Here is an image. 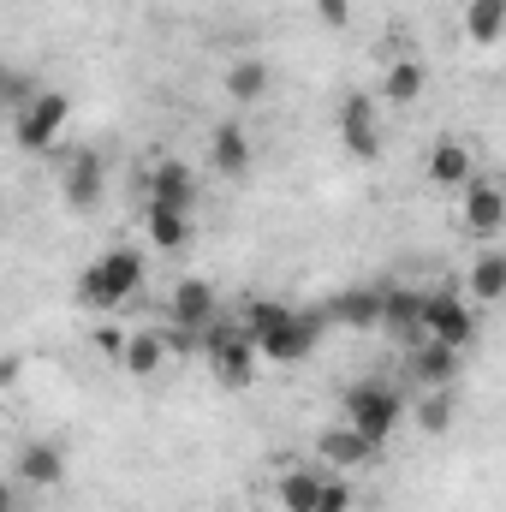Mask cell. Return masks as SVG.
Returning a JSON list of instances; mask_svg holds the SVG:
<instances>
[{
  "label": "cell",
  "mask_w": 506,
  "mask_h": 512,
  "mask_svg": "<svg viewBox=\"0 0 506 512\" xmlns=\"http://www.w3.org/2000/svg\"><path fill=\"white\" fill-rule=\"evenodd\" d=\"M191 215H179V209H155V203H143V239L155 245V251H185L191 245Z\"/></svg>",
  "instance_id": "obj_21"
},
{
  "label": "cell",
  "mask_w": 506,
  "mask_h": 512,
  "mask_svg": "<svg viewBox=\"0 0 506 512\" xmlns=\"http://www.w3.org/2000/svg\"><path fill=\"white\" fill-rule=\"evenodd\" d=\"M316 512H352V489L328 477V489H322V501H316Z\"/></svg>",
  "instance_id": "obj_29"
},
{
  "label": "cell",
  "mask_w": 506,
  "mask_h": 512,
  "mask_svg": "<svg viewBox=\"0 0 506 512\" xmlns=\"http://www.w3.org/2000/svg\"><path fill=\"white\" fill-rule=\"evenodd\" d=\"M423 90H429V66H423V60H411V54H405V60H393V66L381 72V102H387V108H411Z\"/></svg>",
  "instance_id": "obj_19"
},
{
  "label": "cell",
  "mask_w": 506,
  "mask_h": 512,
  "mask_svg": "<svg viewBox=\"0 0 506 512\" xmlns=\"http://www.w3.org/2000/svg\"><path fill=\"white\" fill-rule=\"evenodd\" d=\"M381 447L364 435V429H352V423H340V429H322L316 435V459L322 465H334V471H352V465H364V459H376Z\"/></svg>",
  "instance_id": "obj_14"
},
{
  "label": "cell",
  "mask_w": 506,
  "mask_h": 512,
  "mask_svg": "<svg viewBox=\"0 0 506 512\" xmlns=\"http://www.w3.org/2000/svg\"><path fill=\"white\" fill-rule=\"evenodd\" d=\"M18 483L24 489H60L66 483V447H54V441H30V447H18Z\"/></svg>",
  "instance_id": "obj_13"
},
{
  "label": "cell",
  "mask_w": 506,
  "mask_h": 512,
  "mask_svg": "<svg viewBox=\"0 0 506 512\" xmlns=\"http://www.w3.org/2000/svg\"><path fill=\"white\" fill-rule=\"evenodd\" d=\"M167 316H173L179 328H197V334H203V328L215 322V286H209V280H197V274H191V280H179V286L167 292Z\"/></svg>",
  "instance_id": "obj_15"
},
{
  "label": "cell",
  "mask_w": 506,
  "mask_h": 512,
  "mask_svg": "<svg viewBox=\"0 0 506 512\" xmlns=\"http://www.w3.org/2000/svg\"><path fill=\"white\" fill-rule=\"evenodd\" d=\"M66 120H72V96H66V90H42L24 114H12V143H18L24 155H48L54 137L66 131Z\"/></svg>",
  "instance_id": "obj_5"
},
{
  "label": "cell",
  "mask_w": 506,
  "mask_h": 512,
  "mask_svg": "<svg viewBox=\"0 0 506 512\" xmlns=\"http://www.w3.org/2000/svg\"><path fill=\"white\" fill-rule=\"evenodd\" d=\"M316 18L328 30H340V24H352V0H316Z\"/></svg>",
  "instance_id": "obj_28"
},
{
  "label": "cell",
  "mask_w": 506,
  "mask_h": 512,
  "mask_svg": "<svg viewBox=\"0 0 506 512\" xmlns=\"http://www.w3.org/2000/svg\"><path fill=\"white\" fill-rule=\"evenodd\" d=\"M411 376L423 382V393H429V387H453V376H459V352L441 346V340H417V352H411Z\"/></svg>",
  "instance_id": "obj_20"
},
{
  "label": "cell",
  "mask_w": 506,
  "mask_h": 512,
  "mask_svg": "<svg viewBox=\"0 0 506 512\" xmlns=\"http://www.w3.org/2000/svg\"><path fill=\"white\" fill-rule=\"evenodd\" d=\"M465 292H471L477 310H483V304H506V251L471 256V268H465Z\"/></svg>",
  "instance_id": "obj_18"
},
{
  "label": "cell",
  "mask_w": 506,
  "mask_h": 512,
  "mask_svg": "<svg viewBox=\"0 0 506 512\" xmlns=\"http://www.w3.org/2000/svg\"><path fill=\"white\" fill-rule=\"evenodd\" d=\"M197 173H191V161H173V155H161L155 167H149V179H143V203H155V209H179V215H191L197 209Z\"/></svg>",
  "instance_id": "obj_8"
},
{
  "label": "cell",
  "mask_w": 506,
  "mask_h": 512,
  "mask_svg": "<svg viewBox=\"0 0 506 512\" xmlns=\"http://www.w3.org/2000/svg\"><path fill=\"white\" fill-rule=\"evenodd\" d=\"M417 304H423V292H387V322L381 328H399V334H411L417 340Z\"/></svg>",
  "instance_id": "obj_26"
},
{
  "label": "cell",
  "mask_w": 506,
  "mask_h": 512,
  "mask_svg": "<svg viewBox=\"0 0 506 512\" xmlns=\"http://www.w3.org/2000/svg\"><path fill=\"white\" fill-rule=\"evenodd\" d=\"M417 423H423V435H447L453 429V387H429L417 399Z\"/></svg>",
  "instance_id": "obj_25"
},
{
  "label": "cell",
  "mask_w": 506,
  "mask_h": 512,
  "mask_svg": "<svg viewBox=\"0 0 506 512\" xmlns=\"http://www.w3.org/2000/svg\"><path fill=\"white\" fill-rule=\"evenodd\" d=\"M251 340L268 364H304L322 334H328V310H298V304H274V298H256L251 304Z\"/></svg>",
  "instance_id": "obj_1"
},
{
  "label": "cell",
  "mask_w": 506,
  "mask_h": 512,
  "mask_svg": "<svg viewBox=\"0 0 506 512\" xmlns=\"http://www.w3.org/2000/svg\"><path fill=\"white\" fill-rule=\"evenodd\" d=\"M328 322H340V328H381L387 322V292H340V298H328Z\"/></svg>",
  "instance_id": "obj_17"
},
{
  "label": "cell",
  "mask_w": 506,
  "mask_h": 512,
  "mask_svg": "<svg viewBox=\"0 0 506 512\" xmlns=\"http://www.w3.org/2000/svg\"><path fill=\"white\" fill-rule=\"evenodd\" d=\"M173 352H167V334H131L126 340V358H120V370L126 376H137V382H149L161 364H167Z\"/></svg>",
  "instance_id": "obj_23"
},
{
  "label": "cell",
  "mask_w": 506,
  "mask_h": 512,
  "mask_svg": "<svg viewBox=\"0 0 506 512\" xmlns=\"http://www.w3.org/2000/svg\"><path fill=\"white\" fill-rule=\"evenodd\" d=\"M36 96H42V90H36V84H30L24 72H12V78H6V114H24V108H30Z\"/></svg>",
  "instance_id": "obj_27"
},
{
  "label": "cell",
  "mask_w": 506,
  "mask_h": 512,
  "mask_svg": "<svg viewBox=\"0 0 506 512\" xmlns=\"http://www.w3.org/2000/svg\"><path fill=\"white\" fill-rule=\"evenodd\" d=\"M102 191H108V161H102L96 149H78V155L60 167V197H66V209H72V215H90V209L102 203Z\"/></svg>",
  "instance_id": "obj_9"
},
{
  "label": "cell",
  "mask_w": 506,
  "mask_h": 512,
  "mask_svg": "<svg viewBox=\"0 0 506 512\" xmlns=\"http://www.w3.org/2000/svg\"><path fill=\"white\" fill-rule=\"evenodd\" d=\"M221 84H227V96H233L239 108H256V102L268 96V60H256V54H245V60H233Z\"/></svg>",
  "instance_id": "obj_22"
},
{
  "label": "cell",
  "mask_w": 506,
  "mask_h": 512,
  "mask_svg": "<svg viewBox=\"0 0 506 512\" xmlns=\"http://www.w3.org/2000/svg\"><path fill=\"white\" fill-rule=\"evenodd\" d=\"M137 286H143V251H137V245H114V251H102L84 268L78 304H84V310H120Z\"/></svg>",
  "instance_id": "obj_2"
},
{
  "label": "cell",
  "mask_w": 506,
  "mask_h": 512,
  "mask_svg": "<svg viewBox=\"0 0 506 512\" xmlns=\"http://www.w3.org/2000/svg\"><path fill=\"white\" fill-rule=\"evenodd\" d=\"M126 340H131V334H120V328H96V346H102V352H108L114 364L126 358Z\"/></svg>",
  "instance_id": "obj_30"
},
{
  "label": "cell",
  "mask_w": 506,
  "mask_h": 512,
  "mask_svg": "<svg viewBox=\"0 0 506 512\" xmlns=\"http://www.w3.org/2000/svg\"><path fill=\"white\" fill-rule=\"evenodd\" d=\"M501 30H506V0H465V36L477 48L501 42Z\"/></svg>",
  "instance_id": "obj_24"
},
{
  "label": "cell",
  "mask_w": 506,
  "mask_h": 512,
  "mask_svg": "<svg viewBox=\"0 0 506 512\" xmlns=\"http://www.w3.org/2000/svg\"><path fill=\"white\" fill-rule=\"evenodd\" d=\"M209 167L221 173V179H245L251 173V131L239 114H227L221 126L209 131Z\"/></svg>",
  "instance_id": "obj_11"
},
{
  "label": "cell",
  "mask_w": 506,
  "mask_h": 512,
  "mask_svg": "<svg viewBox=\"0 0 506 512\" xmlns=\"http://www.w3.org/2000/svg\"><path fill=\"white\" fill-rule=\"evenodd\" d=\"M399 417H405V399H399L387 382H352V387H346V423H352V429H364L376 447L393 441Z\"/></svg>",
  "instance_id": "obj_4"
},
{
  "label": "cell",
  "mask_w": 506,
  "mask_h": 512,
  "mask_svg": "<svg viewBox=\"0 0 506 512\" xmlns=\"http://www.w3.org/2000/svg\"><path fill=\"white\" fill-rule=\"evenodd\" d=\"M334 126L352 161H381V96H346Z\"/></svg>",
  "instance_id": "obj_7"
},
{
  "label": "cell",
  "mask_w": 506,
  "mask_h": 512,
  "mask_svg": "<svg viewBox=\"0 0 506 512\" xmlns=\"http://www.w3.org/2000/svg\"><path fill=\"white\" fill-rule=\"evenodd\" d=\"M203 358H209V370H215V382L221 387H251L256 382V340H251V328H215L209 340H203Z\"/></svg>",
  "instance_id": "obj_6"
},
{
  "label": "cell",
  "mask_w": 506,
  "mask_h": 512,
  "mask_svg": "<svg viewBox=\"0 0 506 512\" xmlns=\"http://www.w3.org/2000/svg\"><path fill=\"white\" fill-rule=\"evenodd\" d=\"M417 340H441V346L465 352L477 340V304H471V292H453V286L423 292V304H417Z\"/></svg>",
  "instance_id": "obj_3"
},
{
  "label": "cell",
  "mask_w": 506,
  "mask_h": 512,
  "mask_svg": "<svg viewBox=\"0 0 506 512\" xmlns=\"http://www.w3.org/2000/svg\"><path fill=\"white\" fill-rule=\"evenodd\" d=\"M429 185H447V191H465L471 179H477V155L459 143V137H441V143H429Z\"/></svg>",
  "instance_id": "obj_12"
},
{
  "label": "cell",
  "mask_w": 506,
  "mask_h": 512,
  "mask_svg": "<svg viewBox=\"0 0 506 512\" xmlns=\"http://www.w3.org/2000/svg\"><path fill=\"white\" fill-rule=\"evenodd\" d=\"M459 221H465V233L471 239H495L506 227V185L501 179H471L465 185V203H459Z\"/></svg>",
  "instance_id": "obj_10"
},
{
  "label": "cell",
  "mask_w": 506,
  "mask_h": 512,
  "mask_svg": "<svg viewBox=\"0 0 506 512\" xmlns=\"http://www.w3.org/2000/svg\"><path fill=\"white\" fill-rule=\"evenodd\" d=\"M322 489H328V477L316 465H286L274 483V501H280V512H316Z\"/></svg>",
  "instance_id": "obj_16"
}]
</instances>
